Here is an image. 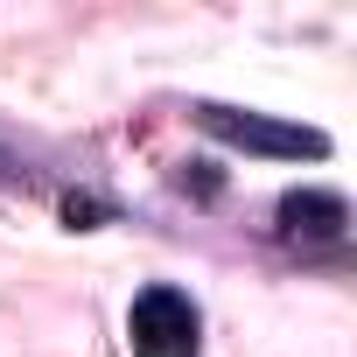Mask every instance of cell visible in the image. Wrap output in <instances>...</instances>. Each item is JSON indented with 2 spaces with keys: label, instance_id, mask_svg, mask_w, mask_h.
I'll return each instance as SVG.
<instances>
[{
  "label": "cell",
  "instance_id": "1",
  "mask_svg": "<svg viewBox=\"0 0 357 357\" xmlns=\"http://www.w3.org/2000/svg\"><path fill=\"white\" fill-rule=\"evenodd\" d=\"M197 126L245 147V154H273V161H322L329 154V133L315 126H294V119H273V112H238V105H197Z\"/></svg>",
  "mask_w": 357,
  "mask_h": 357
},
{
  "label": "cell",
  "instance_id": "2",
  "mask_svg": "<svg viewBox=\"0 0 357 357\" xmlns=\"http://www.w3.org/2000/svg\"><path fill=\"white\" fill-rule=\"evenodd\" d=\"M133 357H197V301L183 287H147L126 315Z\"/></svg>",
  "mask_w": 357,
  "mask_h": 357
},
{
  "label": "cell",
  "instance_id": "3",
  "mask_svg": "<svg viewBox=\"0 0 357 357\" xmlns=\"http://www.w3.org/2000/svg\"><path fill=\"white\" fill-rule=\"evenodd\" d=\"M350 225V204L336 190H287L280 197V231L287 238H308V245H336Z\"/></svg>",
  "mask_w": 357,
  "mask_h": 357
},
{
  "label": "cell",
  "instance_id": "4",
  "mask_svg": "<svg viewBox=\"0 0 357 357\" xmlns=\"http://www.w3.org/2000/svg\"><path fill=\"white\" fill-rule=\"evenodd\" d=\"M63 218H70L77 231H91V225H98V204H84V197H70V204H63Z\"/></svg>",
  "mask_w": 357,
  "mask_h": 357
}]
</instances>
